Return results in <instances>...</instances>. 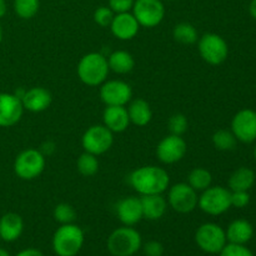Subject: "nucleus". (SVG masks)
Segmentation results:
<instances>
[{
	"label": "nucleus",
	"mask_w": 256,
	"mask_h": 256,
	"mask_svg": "<svg viewBox=\"0 0 256 256\" xmlns=\"http://www.w3.org/2000/svg\"><path fill=\"white\" fill-rule=\"evenodd\" d=\"M129 182L140 195L162 194L169 188L170 178L166 170L162 168L146 165L135 169L129 175Z\"/></svg>",
	"instance_id": "obj_1"
},
{
	"label": "nucleus",
	"mask_w": 256,
	"mask_h": 256,
	"mask_svg": "<svg viewBox=\"0 0 256 256\" xmlns=\"http://www.w3.org/2000/svg\"><path fill=\"white\" fill-rule=\"evenodd\" d=\"M78 76L88 86H99L109 75L108 58L100 52H89L78 64Z\"/></svg>",
	"instance_id": "obj_2"
},
{
	"label": "nucleus",
	"mask_w": 256,
	"mask_h": 256,
	"mask_svg": "<svg viewBox=\"0 0 256 256\" xmlns=\"http://www.w3.org/2000/svg\"><path fill=\"white\" fill-rule=\"evenodd\" d=\"M84 232L72 224L60 225L52 235V250L58 256H76L84 245Z\"/></svg>",
	"instance_id": "obj_3"
},
{
	"label": "nucleus",
	"mask_w": 256,
	"mask_h": 256,
	"mask_svg": "<svg viewBox=\"0 0 256 256\" xmlns=\"http://www.w3.org/2000/svg\"><path fill=\"white\" fill-rule=\"evenodd\" d=\"M140 232L132 226H122L109 235L106 246L112 256H132L142 249Z\"/></svg>",
	"instance_id": "obj_4"
},
{
	"label": "nucleus",
	"mask_w": 256,
	"mask_h": 256,
	"mask_svg": "<svg viewBox=\"0 0 256 256\" xmlns=\"http://www.w3.org/2000/svg\"><path fill=\"white\" fill-rule=\"evenodd\" d=\"M195 242L200 250L210 255L219 254L228 244L225 230L215 222H205L195 232Z\"/></svg>",
	"instance_id": "obj_5"
},
{
	"label": "nucleus",
	"mask_w": 256,
	"mask_h": 256,
	"mask_svg": "<svg viewBox=\"0 0 256 256\" xmlns=\"http://www.w3.org/2000/svg\"><path fill=\"white\" fill-rule=\"evenodd\" d=\"M198 50L204 62L210 65H220L228 59L229 46L222 36L215 32L204 34L198 40Z\"/></svg>",
	"instance_id": "obj_6"
},
{
	"label": "nucleus",
	"mask_w": 256,
	"mask_h": 256,
	"mask_svg": "<svg viewBox=\"0 0 256 256\" xmlns=\"http://www.w3.org/2000/svg\"><path fill=\"white\" fill-rule=\"evenodd\" d=\"M45 169V155L38 149H26L14 162V172L22 180H34Z\"/></svg>",
	"instance_id": "obj_7"
},
{
	"label": "nucleus",
	"mask_w": 256,
	"mask_h": 256,
	"mask_svg": "<svg viewBox=\"0 0 256 256\" xmlns=\"http://www.w3.org/2000/svg\"><path fill=\"white\" fill-rule=\"evenodd\" d=\"M232 192L222 186H209L199 196L198 206L208 215L218 216L232 208Z\"/></svg>",
	"instance_id": "obj_8"
},
{
	"label": "nucleus",
	"mask_w": 256,
	"mask_h": 256,
	"mask_svg": "<svg viewBox=\"0 0 256 256\" xmlns=\"http://www.w3.org/2000/svg\"><path fill=\"white\" fill-rule=\"evenodd\" d=\"M114 132H110L105 125H92L82 138V145L84 152L94 154L96 156L109 152L114 142Z\"/></svg>",
	"instance_id": "obj_9"
},
{
	"label": "nucleus",
	"mask_w": 256,
	"mask_h": 256,
	"mask_svg": "<svg viewBox=\"0 0 256 256\" xmlns=\"http://www.w3.org/2000/svg\"><path fill=\"white\" fill-rule=\"evenodd\" d=\"M198 192H195L188 182L172 185L168 194V204L179 214H189L198 208Z\"/></svg>",
	"instance_id": "obj_10"
},
{
	"label": "nucleus",
	"mask_w": 256,
	"mask_h": 256,
	"mask_svg": "<svg viewBox=\"0 0 256 256\" xmlns=\"http://www.w3.org/2000/svg\"><path fill=\"white\" fill-rule=\"evenodd\" d=\"M132 15L140 26L155 28L165 16V6L162 0H135Z\"/></svg>",
	"instance_id": "obj_11"
},
{
	"label": "nucleus",
	"mask_w": 256,
	"mask_h": 256,
	"mask_svg": "<svg viewBox=\"0 0 256 256\" xmlns=\"http://www.w3.org/2000/svg\"><path fill=\"white\" fill-rule=\"evenodd\" d=\"M100 98L106 106H126L132 98V89L122 80H108L102 84Z\"/></svg>",
	"instance_id": "obj_12"
},
{
	"label": "nucleus",
	"mask_w": 256,
	"mask_h": 256,
	"mask_svg": "<svg viewBox=\"0 0 256 256\" xmlns=\"http://www.w3.org/2000/svg\"><path fill=\"white\" fill-rule=\"evenodd\" d=\"M232 132L244 144H252L256 140V112L242 109L234 115L232 120Z\"/></svg>",
	"instance_id": "obj_13"
},
{
	"label": "nucleus",
	"mask_w": 256,
	"mask_h": 256,
	"mask_svg": "<svg viewBox=\"0 0 256 256\" xmlns=\"http://www.w3.org/2000/svg\"><path fill=\"white\" fill-rule=\"evenodd\" d=\"M188 152L186 142L179 135H168L160 140L156 146V156L162 164H175L185 156Z\"/></svg>",
	"instance_id": "obj_14"
},
{
	"label": "nucleus",
	"mask_w": 256,
	"mask_h": 256,
	"mask_svg": "<svg viewBox=\"0 0 256 256\" xmlns=\"http://www.w3.org/2000/svg\"><path fill=\"white\" fill-rule=\"evenodd\" d=\"M24 106L19 98L10 92H0V128H10L20 122Z\"/></svg>",
	"instance_id": "obj_15"
},
{
	"label": "nucleus",
	"mask_w": 256,
	"mask_h": 256,
	"mask_svg": "<svg viewBox=\"0 0 256 256\" xmlns=\"http://www.w3.org/2000/svg\"><path fill=\"white\" fill-rule=\"evenodd\" d=\"M116 215L125 226H134L142 222L144 218L140 198L128 196L120 200L116 204Z\"/></svg>",
	"instance_id": "obj_16"
},
{
	"label": "nucleus",
	"mask_w": 256,
	"mask_h": 256,
	"mask_svg": "<svg viewBox=\"0 0 256 256\" xmlns=\"http://www.w3.org/2000/svg\"><path fill=\"white\" fill-rule=\"evenodd\" d=\"M140 29V25L132 12H122V14H115L110 30L112 35L119 40H132L138 35Z\"/></svg>",
	"instance_id": "obj_17"
},
{
	"label": "nucleus",
	"mask_w": 256,
	"mask_h": 256,
	"mask_svg": "<svg viewBox=\"0 0 256 256\" xmlns=\"http://www.w3.org/2000/svg\"><path fill=\"white\" fill-rule=\"evenodd\" d=\"M52 102V96L48 89L42 86H34L25 90L22 98L24 110L32 112H45L50 106Z\"/></svg>",
	"instance_id": "obj_18"
},
{
	"label": "nucleus",
	"mask_w": 256,
	"mask_h": 256,
	"mask_svg": "<svg viewBox=\"0 0 256 256\" xmlns=\"http://www.w3.org/2000/svg\"><path fill=\"white\" fill-rule=\"evenodd\" d=\"M24 230L22 218L16 212H6L0 215V239L12 242L19 239Z\"/></svg>",
	"instance_id": "obj_19"
},
{
	"label": "nucleus",
	"mask_w": 256,
	"mask_h": 256,
	"mask_svg": "<svg viewBox=\"0 0 256 256\" xmlns=\"http://www.w3.org/2000/svg\"><path fill=\"white\" fill-rule=\"evenodd\" d=\"M104 125L112 132H122L129 128L130 119L125 106H106L102 112Z\"/></svg>",
	"instance_id": "obj_20"
},
{
	"label": "nucleus",
	"mask_w": 256,
	"mask_h": 256,
	"mask_svg": "<svg viewBox=\"0 0 256 256\" xmlns=\"http://www.w3.org/2000/svg\"><path fill=\"white\" fill-rule=\"evenodd\" d=\"M140 202L142 208V218L150 222L160 220L166 212L168 202L162 194L142 195Z\"/></svg>",
	"instance_id": "obj_21"
},
{
	"label": "nucleus",
	"mask_w": 256,
	"mask_h": 256,
	"mask_svg": "<svg viewBox=\"0 0 256 256\" xmlns=\"http://www.w3.org/2000/svg\"><path fill=\"white\" fill-rule=\"evenodd\" d=\"M225 234L228 242L245 245L254 236V228L248 220L236 219L230 222L228 229L225 230Z\"/></svg>",
	"instance_id": "obj_22"
},
{
	"label": "nucleus",
	"mask_w": 256,
	"mask_h": 256,
	"mask_svg": "<svg viewBox=\"0 0 256 256\" xmlns=\"http://www.w3.org/2000/svg\"><path fill=\"white\" fill-rule=\"evenodd\" d=\"M126 109L132 124L136 125V126H145L152 122V112L146 100L140 99V98L130 100L129 106Z\"/></svg>",
	"instance_id": "obj_23"
},
{
	"label": "nucleus",
	"mask_w": 256,
	"mask_h": 256,
	"mask_svg": "<svg viewBox=\"0 0 256 256\" xmlns=\"http://www.w3.org/2000/svg\"><path fill=\"white\" fill-rule=\"evenodd\" d=\"M255 172L250 168L242 166L239 169L235 170L229 178V185L230 192H249L255 184Z\"/></svg>",
	"instance_id": "obj_24"
},
{
	"label": "nucleus",
	"mask_w": 256,
	"mask_h": 256,
	"mask_svg": "<svg viewBox=\"0 0 256 256\" xmlns=\"http://www.w3.org/2000/svg\"><path fill=\"white\" fill-rule=\"evenodd\" d=\"M109 69L116 74H128L135 66V60L130 52L125 50H116L112 52L108 58Z\"/></svg>",
	"instance_id": "obj_25"
},
{
	"label": "nucleus",
	"mask_w": 256,
	"mask_h": 256,
	"mask_svg": "<svg viewBox=\"0 0 256 256\" xmlns=\"http://www.w3.org/2000/svg\"><path fill=\"white\" fill-rule=\"evenodd\" d=\"M212 175L209 170L204 168H195L190 172L188 176V184L195 190V192H204L208 188L212 186Z\"/></svg>",
	"instance_id": "obj_26"
},
{
	"label": "nucleus",
	"mask_w": 256,
	"mask_h": 256,
	"mask_svg": "<svg viewBox=\"0 0 256 256\" xmlns=\"http://www.w3.org/2000/svg\"><path fill=\"white\" fill-rule=\"evenodd\" d=\"M172 36L178 42L184 45L195 44L199 40L198 30L190 22H180V24L175 25L174 30H172Z\"/></svg>",
	"instance_id": "obj_27"
},
{
	"label": "nucleus",
	"mask_w": 256,
	"mask_h": 256,
	"mask_svg": "<svg viewBox=\"0 0 256 256\" xmlns=\"http://www.w3.org/2000/svg\"><path fill=\"white\" fill-rule=\"evenodd\" d=\"M212 144L220 152H232L236 148L238 139L232 130H218L212 135Z\"/></svg>",
	"instance_id": "obj_28"
},
{
	"label": "nucleus",
	"mask_w": 256,
	"mask_h": 256,
	"mask_svg": "<svg viewBox=\"0 0 256 256\" xmlns=\"http://www.w3.org/2000/svg\"><path fill=\"white\" fill-rule=\"evenodd\" d=\"M76 168L82 176H92L99 170V160L96 155L84 152L78 158Z\"/></svg>",
	"instance_id": "obj_29"
},
{
	"label": "nucleus",
	"mask_w": 256,
	"mask_h": 256,
	"mask_svg": "<svg viewBox=\"0 0 256 256\" xmlns=\"http://www.w3.org/2000/svg\"><path fill=\"white\" fill-rule=\"evenodd\" d=\"M14 12L20 19H32L38 14L40 8L39 0H14Z\"/></svg>",
	"instance_id": "obj_30"
},
{
	"label": "nucleus",
	"mask_w": 256,
	"mask_h": 256,
	"mask_svg": "<svg viewBox=\"0 0 256 256\" xmlns=\"http://www.w3.org/2000/svg\"><path fill=\"white\" fill-rule=\"evenodd\" d=\"M52 216H54L55 222H59L60 225L72 224L75 219H76V212H75V209L70 204L62 202V204H58L54 208Z\"/></svg>",
	"instance_id": "obj_31"
},
{
	"label": "nucleus",
	"mask_w": 256,
	"mask_h": 256,
	"mask_svg": "<svg viewBox=\"0 0 256 256\" xmlns=\"http://www.w3.org/2000/svg\"><path fill=\"white\" fill-rule=\"evenodd\" d=\"M188 126H189V122H188L186 116L184 114H180V112L172 115L169 122H168V128L170 130V134L172 135H179V136H182V134L186 132Z\"/></svg>",
	"instance_id": "obj_32"
},
{
	"label": "nucleus",
	"mask_w": 256,
	"mask_h": 256,
	"mask_svg": "<svg viewBox=\"0 0 256 256\" xmlns=\"http://www.w3.org/2000/svg\"><path fill=\"white\" fill-rule=\"evenodd\" d=\"M114 16L115 12L109 6H99L94 12V22L102 28L110 26Z\"/></svg>",
	"instance_id": "obj_33"
},
{
	"label": "nucleus",
	"mask_w": 256,
	"mask_h": 256,
	"mask_svg": "<svg viewBox=\"0 0 256 256\" xmlns=\"http://www.w3.org/2000/svg\"><path fill=\"white\" fill-rule=\"evenodd\" d=\"M219 256H254V254H252V250L248 249L245 245L228 242V244L222 248V252H219Z\"/></svg>",
	"instance_id": "obj_34"
},
{
	"label": "nucleus",
	"mask_w": 256,
	"mask_h": 256,
	"mask_svg": "<svg viewBox=\"0 0 256 256\" xmlns=\"http://www.w3.org/2000/svg\"><path fill=\"white\" fill-rule=\"evenodd\" d=\"M232 206L242 209L250 204V194L249 192H232Z\"/></svg>",
	"instance_id": "obj_35"
},
{
	"label": "nucleus",
	"mask_w": 256,
	"mask_h": 256,
	"mask_svg": "<svg viewBox=\"0 0 256 256\" xmlns=\"http://www.w3.org/2000/svg\"><path fill=\"white\" fill-rule=\"evenodd\" d=\"M135 0H109V8L115 14L129 12L132 10Z\"/></svg>",
	"instance_id": "obj_36"
},
{
	"label": "nucleus",
	"mask_w": 256,
	"mask_h": 256,
	"mask_svg": "<svg viewBox=\"0 0 256 256\" xmlns=\"http://www.w3.org/2000/svg\"><path fill=\"white\" fill-rule=\"evenodd\" d=\"M142 248L145 256H162L164 254V246L158 240H150V242L142 245Z\"/></svg>",
	"instance_id": "obj_37"
},
{
	"label": "nucleus",
	"mask_w": 256,
	"mask_h": 256,
	"mask_svg": "<svg viewBox=\"0 0 256 256\" xmlns=\"http://www.w3.org/2000/svg\"><path fill=\"white\" fill-rule=\"evenodd\" d=\"M15 256H45L40 250L34 249V248H28V249L22 250V252H18Z\"/></svg>",
	"instance_id": "obj_38"
},
{
	"label": "nucleus",
	"mask_w": 256,
	"mask_h": 256,
	"mask_svg": "<svg viewBox=\"0 0 256 256\" xmlns=\"http://www.w3.org/2000/svg\"><path fill=\"white\" fill-rule=\"evenodd\" d=\"M6 12H8L6 2H5V0H0V19L5 16Z\"/></svg>",
	"instance_id": "obj_39"
},
{
	"label": "nucleus",
	"mask_w": 256,
	"mask_h": 256,
	"mask_svg": "<svg viewBox=\"0 0 256 256\" xmlns=\"http://www.w3.org/2000/svg\"><path fill=\"white\" fill-rule=\"evenodd\" d=\"M249 12L252 15V19L256 20V0H252L249 5Z\"/></svg>",
	"instance_id": "obj_40"
},
{
	"label": "nucleus",
	"mask_w": 256,
	"mask_h": 256,
	"mask_svg": "<svg viewBox=\"0 0 256 256\" xmlns=\"http://www.w3.org/2000/svg\"><path fill=\"white\" fill-rule=\"evenodd\" d=\"M0 256H10V254L5 249L0 248Z\"/></svg>",
	"instance_id": "obj_41"
},
{
	"label": "nucleus",
	"mask_w": 256,
	"mask_h": 256,
	"mask_svg": "<svg viewBox=\"0 0 256 256\" xmlns=\"http://www.w3.org/2000/svg\"><path fill=\"white\" fill-rule=\"evenodd\" d=\"M2 35H4V32H2V24H0V44H2Z\"/></svg>",
	"instance_id": "obj_42"
},
{
	"label": "nucleus",
	"mask_w": 256,
	"mask_h": 256,
	"mask_svg": "<svg viewBox=\"0 0 256 256\" xmlns=\"http://www.w3.org/2000/svg\"><path fill=\"white\" fill-rule=\"evenodd\" d=\"M254 158H255V160H256V145H255V148H254Z\"/></svg>",
	"instance_id": "obj_43"
},
{
	"label": "nucleus",
	"mask_w": 256,
	"mask_h": 256,
	"mask_svg": "<svg viewBox=\"0 0 256 256\" xmlns=\"http://www.w3.org/2000/svg\"><path fill=\"white\" fill-rule=\"evenodd\" d=\"M168 2H172V0H168Z\"/></svg>",
	"instance_id": "obj_44"
}]
</instances>
